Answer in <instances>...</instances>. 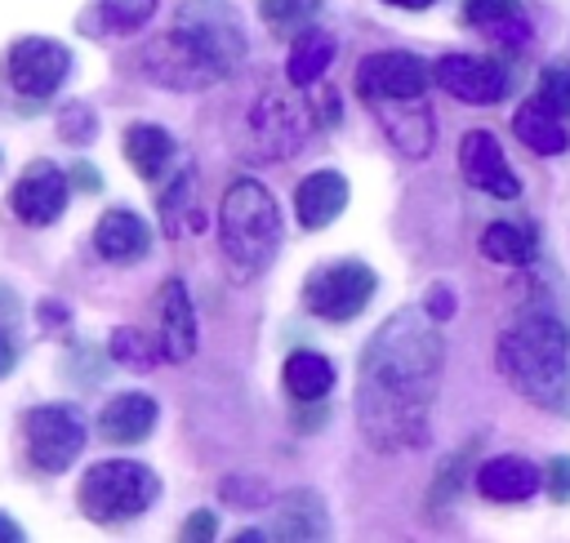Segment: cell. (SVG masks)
<instances>
[{
    "mask_svg": "<svg viewBox=\"0 0 570 543\" xmlns=\"http://www.w3.org/2000/svg\"><path fill=\"white\" fill-rule=\"evenodd\" d=\"M379 116H383V125H387V138L405 151V156H423L428 147H432V111L428 107H419L414 116H405V111H392V102H370Z\"/></svg>",
    "mask_w": 570,
    "mask_h": 543,
    "instance_id": "24",
    "label": "cell"
},
{
    "mask_svg": "<svg viewBox=\"0 0 570 543\" xmlns=\"http://www.w3.org/2000/svg\"><path fill=\"white\" fill-rule=\"evenodd\" d=\"M285 378V392L294 401H321L330 387H334V365L321 356V352H294L281 369Z\"/></svg>",
    "mask_w": 570,
    "mask_h": 543,
    "instance_id": "21",
    "label": "cell"
},
{
    "mask_svg": "<svg viewBox=\"0 0 570 543\" xmlns=\"http://www.w3.org/2000/svg\"><path fill=\"white\" fill-rule=\"evenodd\" d=\"M0 539H4V543H18V539H22L18 521H13V516H4V512H0Z\"/></svg>",
    "mask_w": 570,
    "mask_h": 543,
    "instance_id": "38",
    "label": "cell"
},
{
    "mask_svg": "<svg viewBox=\"0 0 570 543\" xmlns=\"http://www.w3.org/2000/svg\"><path fill=\"white\" fill-rule=\"evenodd\" d=\"M94 245H98V254H102L107 263H134V258L147 254L151 231H147V223H142L138 214H129V209H107V214L98 218V227H94Z\"/></svg>",
    "mask_w": 570,
    "mask_h": 543,
    "instance_id": "17",
    "label": "cell"
},
{
    "mask_svg": "<svg viewBox=\"0 0 570 543\" xmlns=\"http://www.w3.org/2000/svg\"><path fill=\"white\" fill-rule=\"evenodd\" d=\"M67 71H71V53L49 36H22L9 49V80L27 98H49L67 80Z\"/></svg>",
    "mask_w": 570,
    "mask_h": 543,
    "instance_id": "9",
    "label": "cell"
},
{
    "mask_svg": "<svg viewBox=\"0 0 570 543\" xmlns=\"http://www.w3.org/2000/svg\"><path fill=\"white\" fill-rule=\"evenodd\" d=\"M218 245L236 276H258L281 249V209L258 178H236L218 205Z\"/></svg>",
    "mask_w": 570,
    "mask_h": 543,
    "instance_id": "4",
    "label": "cell"
},
{
    "mask_svg": "<svg viewBox=\"0 0 570 543\" xmlns=\"http://www.w3.org/2000/svg\"><path fill=\"white\" fill-rule=\"evenodd\" d=\"M508 67L499 58H476V53H445L436 62V85L445 93H454L459 102H499L508 93Z\"/></svg>",
    "mask_w": 570,
    "mask_h": 543,
    "instance_id": "12",
    "label": "cell"
},
{
    "mask_svg": "<svg viewBox=\"0 0 570 543\" xmlns=\"http://www.w3.org/2000/svg\"><path fill=\"white\" fill-rule=\"evenodd\" d=\"M120 147H125V160L134 165L138 178H156L174 156V138L160 125H129Z\"/></svg>",
    "mask_w": 570,
    "mask_h": 543,
    "instance_id": "20",
    "label": "cell"
},
{
    "mask_svg": "<svg viewBox=\"0 0 570 543\" xmlns=\"http://www.w3.org/2000/svg\"><path fill=\"white\" fill-rule=\"evenodd\" d=\"M22 441H27V458L40 472L58 476L85 450V423L71 405H36L22 418Z\"/></svg>",
    "mask_w": 570,
    "mask_h": 543,
    "instance_id": "7",
    "label": "cell"
},
{
    "mask_svg": "<svg viewBox=\"0 0 570 543\" xmlns=\"http://www.w3.org/2000/svg\"><path fill=\"white\" fill-rule=\"evenodd\" d=\"M481 254L494 258V263H508V267H521L534 258V236L530 227L521 223H490L481 231Z\"/></svg>",
    "mask_w": 570,
    "mask_h": 543,
    "instance_id": "25",
    "label": "cell"
},
{
    "mask_svg": "<svg viewBox=\"0 0 570 543\" xmlns=\"http://www.w3.org/2000/svg\"><path fill=\"white\" fill-rule=\"evenodd\" d=\"M107 352H111L125 369H151V365L165 356V352H160V343H151L142 329H129V325H120V329L111 334Z\"/></svg>",
    "mask_w": 570,
    "mask_h": 543,
    "instance_id": "28",
    "label": "cell"
},
{
    "mask_svg": "<svg viewBox=\"0 0 570 543\" xmlns=\"http://www.w3.org/2000/svg\"><path fill=\"white\" fill-rule=\"evenodd\" d=\"M450 312H454L450 289H432V294H428V316H436V320H441V316H450Z\"/></svg>",
    "mask_w": 570,
    "mask_h": 543,
    "instance_id": "35",
    "label": "cell"
},
{
    "mask_svg": "<svg viewBox=\"0 0 570 543\" xmlns=\"http://www.w3.org/2000/svg\"><path fill=\"white\" fill-rule=\"evenodd\" d=\"M160 352L165 361H187L196 352V316L183 280L160 285Z\"/></svg>",
    "mask_w": 570,
    "mask_h": 543,
    "instance_id": "16",
    "label": "cell"
},
{
    "mask_svg": "<svg viewBox=\"0 0 570 543\" xmlns=\"http://www.w3.org/2000/svg\"><path fill=\"white\" fill-rule=\"evenodd\" d=\"M459 169H463L468 187H476V191H485V196H499V200H517V196H521V182H517V174L508 169L499 138L485 134V129H472V134L459 142Z\"/></svg>",
    "mask_w": 570,
    "mask_h": 543,
    "instance_id": "13",
    "label": "cell"
},
{
    "mask_svg": "<svg viewBox=\"0 0 570 543\" xmlns=\"http://www.w3.org/2000/svg\"><path fill=\"white\" fill-rule=\"evenodd\" d=\"M512 129H517V138H521L530 151H539V156H557V151L570 147V134H566V125H561V111H552L543 98L517 107Z\"/></svg>",
    "mask_w": 570,
    "mask_h": 543,
    "instance_id": "19",
    "label": "cell"
},
{
    "mask_svg": "<svg viewBox=\"0 0 570 543\" xmlns=\"http://www.w3.org/2000/svg\"><path fill=\"white\" fill-rule=\"evenodd\" d=\"M245 27L232 0H183L174 9L169 36L156 45V53H169V71L160 80L169 85H205L223 80L245 58Z\"/></svg>",
    "mask_w": 570,
    "mask_h": 543,
    "instance_id": "2",
    "label": "cell"
},
{
    "mask_svg": "<svg viewBox=\"0 0 570 543\" xmlns=\"http://www.w3.org/2000/svg\"><path fill=\"white\" fill-rule=\"evenodd\" d=\"M343 209H347V178L334 174V169L307 174V178L298 182V191H294V214H298V223H303L307 231L330 227Z\"/></svg>",
    "mask_w": 570,
    "mask_h": 543,
    "instance_id": "15",
    "label": "cell"
},
{
    "mask_svg": "<svg viewBox=\"0 0 570 543\" xmlns=\"http://www.w3.org/2000/svg\"><path fill=\"white\" fill-rule=\"evenodd\" d=\"M441 334L419 312H396L361 352L356 414L379 450H410L428 436V405L441 378Z\"/></svg>",
    "mask_w": 570,
    "mask_h": 543,
    "instance_id": "1",
    "label": "cell"
},
{
    "mask_svg": "<svg viewBox=\"0 0 570 543\" xmlns=\"http://www.w3.org/2000/svg\"><path fill=\"white\" fill-rule=\"evenodd\" d=\"M191 205V174H183L165 196H160V218H165V231L178 236L187 223H183V209Z\"/></svg>",
    "mask_w": 570,
    "mask_h": 543,
    "instance_id": "31",
    "label": "cell"
},
{
    "mask_svg": "<svg viewBox=\"0 0 570 543\" xmlns=\"http://www.w3.org/2000/svg\"><path fill=\"white\" fill-rule=\"evenodd\" d=\"M13 361H18V352H13V338H9L4 329H0V378H4L9 369H13Z\"/></svg>",
    "mask_w": 570,
    "mask_h": 543,
    "instance_id": "37",
    "label": "cell"
},
{
    "mask_svg": "<svg viewBox=\"0 0 570 543\" xmlns=\"http://www.w3.org/2000/svg\"><path fill=\"white\" fill-rule=\"evenodd\" d=\"M71 187H80V191H98V174L89 169V165H71Z\"/></svg>",
    "mask_w": 570,
    "mask_h": 543,
    "instance_id": "36",
    "label": "cell"
},
{
    "mask_svg": "<svg viewBox=\"0 0 570 543\" xmlns=\"http://www.w3.org/2000/svg\"><path fill=\"white\" fill-rule=\"evenodd\" d=\"M387 4H396V9H428L432 0H387Z\"/></svg>",
    "mask_w": 570,
    "mask_h": 543,
    "instance_id": "39",
    "label": "cell"
},
{
    "mask_svg": "<svg viewBox=\"0 0 570 543\" xmlns=\"http://www.w3.org/2000/svg\"><path fill=\"white\" fill-rule=\"evenodd\" d=\"M214 534H218V516H214L209 507L191 512V516H187V525H183V539H214Z\"/></svg>",
    "mask_w": 570,
    "mask_h": 543,
    "instance_id": "34",
    "label": "cell"
},
{
    "mask_svg": "<svg viewBox=\"0 0 570 543\" xmlns=\"http://www.w3.org/2000/svg\"><path fill=\"white\" fill-rule=\"evenodd\" d=\"M325 0H258L263 22L272 27V36H298L312 27V18L321 13Z\"/></svg>",
    "mask_w": 570,
    "mask_h": 543,
    "instance_id": "27",
    "label": "cell"
},
{
    "mask_svg": "<svg viewBox=\"0 0 570 543\" xmlns=\"http://www.w3.org/2000/svg\"><path fill=\"white\" fill-rule=\"evenodd\" d=\"M539 98H543L552 111L570 116V67H543V71H539Z\"/></svg>",
    "mask_w": 570,
    "mask_h": 543,
    "instance_id": "32",
    "label": "cell"
},
{
    "mask_svg": "<svg viewBox=\"0 0 570 543\" xmlns=\"http://www.w3.org/2000/svg\"><path fill=\"white\" fill-rule=\"evenodd\" d=\"M245 129H249V151L276 160V156L298 151V142L307 134V116H303V107L289 93H263L254 102Z\"/></svg>",
    "mask_w": 570,
    "mask_h": 543,
    "instance_id": "8",
    "label": "cell"
},
{
    "mask_svg": "<svg viewBox=\"0 0 570 543\" xmlns=\"http://www.w3.org/2000/svg\"><path fill=\"white\" fill-rule=\"evenodd\" d=\"M334 62V40L325 31H298L294 36V49H289V62H285V76L289 85H312L325 76V67Z\"/></svg>",
    "mask_w": 570,
    "mask_h": 543,
    "instance_id": "22",
    "label": "cell"
},
{
    "mask_svg": "<svg viewBox=\"0 0 570 543\" xmlns=\"http://www.w3.org/2000/svg\"><path fill=\"white\" fill-rule=\"evenodd\" d=\"M160 494V476L134 458H102L80 476V512L94 525H129Z\"/></svg>",
    "mask_w": 570,
    "mask_h": 543,
    "instance_id": "5",
    "label": "cell"
},
{
    "mask_svg": "<svg viewBox=\"0 0 570 543\" xmlns=\"http://www.w3.org/2000/svg\"><path fill=\"white\" fill-rule=\"evenodd\" d=\"M379 289V276L356 263V258H343V263H330V267H316L307 280H303V307L321 320H352L365 312V303L374 298Z\"/></svg>",
    "mask_w": 570,
    "mask_h": 543,
    "instance_id": "6",
    "label": "cell"
},
{
    "mask_svg": "<svg viewBox=\"0 0 570 543\" xmlns=\"http://www.w3.org/2000/svg\"><path fill=\"white\" fill-rule=\"evenodd\" d=\"M276 534H285V539H321V534H325V507H321V498L307 494V490L289 494V498L281 503V525H276Z\"/></svg>",
    "mask_w": 570,
    "mask_h": 543,
    "instance_id": "26",
    "label": "cell"
},
{
    "mask_svg": "<svg viewBox=\"0 0 570 543\" xmlns=\"http://www.w3.org/2000/svg\"><path fill=\"white\" fill-rule=\"evenodd\" d=\"M476 490L490 498V503H521L539 490V472L530 458H517V454H499L490 458L481 472H476Z\"/></svg>",
    "mask_w": 570,
    "mask_h": 543,
    "instance_id": "18",
    "label": "cell"
},
{
    "mask_svg": "<svg viewBox=\"0 0 570 543\" xmlns=\"http://www.w3.org/2000/svg\"><path fill=\"white\" fill-rule=\"evenodd\" d=\"M156 401L147 396V392H120V396H111L107 405H102V414H98V436L107 441V445H138V441H147L151 436V427H156Z\"/></svg>",
    "mask_w": 570,
    "mask_h": 543,
    "instance_id": "14",
    "label": "cell"
},
{
    "mask_svg": "<svg viewBox=\"0 0 570 543\" xmlns=\"http://www.w3.org/2000/svg\"><path fill=\"white\" fill-rule=\"evenodd\" d=\"M543 490L552 494V503H570V454H557L543 472Z\"/></svg>",
    "mask_w": 570,
    "mask_h": 543,
    "instance_id": "33",
    "label": "cell"
},
{
    "mask_svg": "<svg viewBox=\"0 0 570 543\" xmlns=\"http://www.w3.org/2000/svg\"><path fill=\"white\" fill-rule=\"evenodd\" d=\"M517 9H521V0H463V4H459L463 22H472V27H494V22H508Z\"/></svg>",
    "mask_w": 570,
    "mask_h": 543,
    "instance_id": "30",
    "label": "cell"
},
{
    "mask_svg": "<svg viewBox=\"0 0 570 543\" xmlns=\"http://www.w3.org/2000/svg\"><path fill=\"white\" fill-rule=\"evenodd\" d=\"M428 89V67L414 53H370L356 67V93L365 102H396V98H423Z\"/></svg>",
    "mask_w": 570,
    "mask_h": 543,
    "instance_id": "10",
    "label": "cell"
},
{
    "mask_svg": "<svg viewBox=\"0 0 570 543\" xmlns=\"http://www.w3.org/2000/svg\"><path fill=\"white\" fill-rule=\"evenodd\" d=\"M58 134H62V142H94L98 116H94L85 102H71V107L58 111Z\"/></svg>",
    "mask_w": 570,
    "mask_h": 543,
    "instance_id": "29",
    "label": "cell"
},
{
    "mask_svg": "<svg viewBox=\"0 0 570 543\" xmlns=\"http://www.w3.org/2000/svg\"><path fill=\"white\" fill-rule=\"evenodd\" d=\"M499 369L534 405L561 409L570 392V334L557 316L525 312L499 338Z\"/></svg>",
    "mask_w": 570,
    "mask_h": 543,
    "instance_id": "3",
    "label": "cell"
},
{
    "mask_svg": "<svg viewBox=\"0 0 570 543\" xmlns=\"http://www.w3.org/2000/svg\"><path fill=\"white\" fill-rule=\"evenodd\" d=\"M156 13V0H94L85 9V31L102 36V31H138L147 18Z\"/></svg>",
    "mask_w": 570,
    "mask_h": 543,
    "instance_id": "23",
    "label": "cell"
},
{
    "mask_svg": "<svg viewBox=\"0 0 570 543\" xmlns=\"http://www.w3.org/2000/svg\"><path fill=\"white\" fill-rule=\"evenodd\" d=\"M67 187H71V178H67L53 160H36V165H27L22 178L13 182L9 205H13L18 223H27V227H49V223H58V214L67 209Z\"/></svg>",
    "mask_w": 570,
    "mask_h": 543,
    "instance_id": "11",
    "label": "cell"
}]
</instances>
